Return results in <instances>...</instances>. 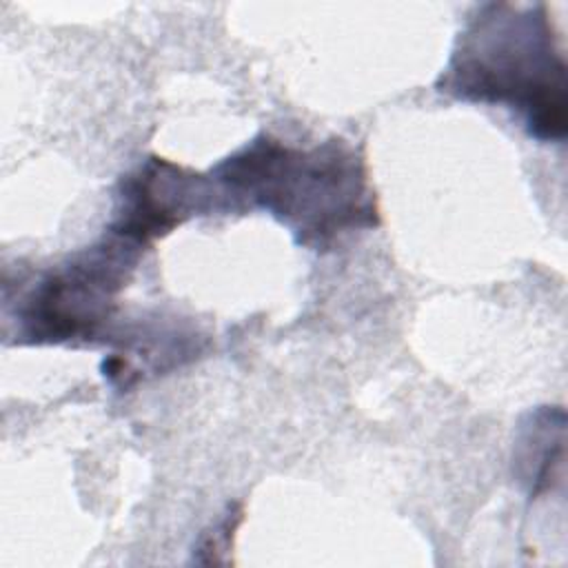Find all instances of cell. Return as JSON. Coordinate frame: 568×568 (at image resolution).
<instances>
[{
    "label": "cell",
    "instance_id": "cell-1",
    "mask_svg": "<svg viewBox=\"0 0 568 568\" xmlns=\"http://www.w3.org/2000/svg\"><path fill=\"white\" fill-rule=\"evenodd\" d=\"M213 173L233 195L288 224L306 246H322L348 229L377 224L364 162L344 140L297 151L260 135Z\"/></svg>",
    "mask_w": 568,
    "mask_h": 568
},
{
    "label": "cell",
    "instance_id": "cell-2",
    "mask_svg": "<svg viewBox=\"0 0 568 568\" xmlns=\"http://www.w3.org/2000/svg\"><path fill=\"white\" fill-rule=\"evenodd\" d=\"M442 84L466 100L524 109L537 140L566 135V64L555 51L544 7L486 4L462 33Z\"/></svg>",
    "mask_w": 568,
    "mask_h": 568
},
{
    "label": "cell",
    "instance_id": "cell-3",
    "mask_svg": "<svg viewBox=\"0 0 568 568\" xmlns=\"http://www.w3.org/2000/svg\"><path fill=\"white\" fill-rule=\"evenodd\" d=\"M120 237V235H118ZM135 242L120 237L78 253L51 271L24 300L20 342L60 344L91 337L111 315L115 295L138 260Z\"/></svg>",
    "mask_w": 568,
    "mask_h": 568
},
{
    "label": "cell",
    "instance_id": "cell-4",
    "mask_svg": "<svg viewBox=\"0 0 568 568\" xmlns=\"http://www.w3.org/2000/svg\"><path fill=\"white\" fill-rule=\"evenodd\" d=\"M209 182L169 160L149 158L120 184L113 233L135 244L166 235L206 202Z\"/></svg>",
    "mask_w": 568,
    "mask_h": 568
}]
</instances>
